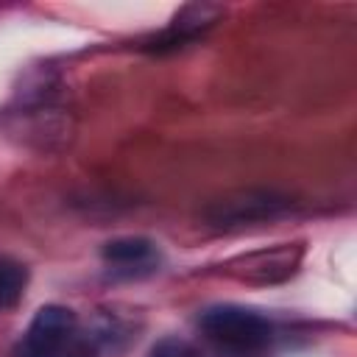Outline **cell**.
I'll return each mask as SVG.
<instances>
[{
  "instance_id": "6da1fadb",
  "label": "cell",
  "mask_w": 357,
  "mask_h": 357,
  "mask_svg": "<svg viewBox=\"0 0 357 357\" xmlns=\"http://www.w3.org/2000/svg\"><path fill=\"white\" fill-rule=\"evenodd\" d=\"M25 357H95L98 343L81 329L73 310L61 304L42 307L25 332Z\"/></svg>"
},
{
  "instance_id": "7a4b0ae2",
  "label": "cell",
  "mask_w": 357,
  "mask_h": 357,
  "mask_svg": "<svg viewBox=\"0 0 357 357\" xmlns=\"http://www.w3.org/2000/svg\"><path fill=\"white\" fill-rule=\"evenodd\" d=\"M201 329L215 346L234 351V354L262 351L273 337V326L265 315L248 307H237V304L209 307L201 315Z\"/></svg>"
},
{
  "instance_id": "3957f363",
  "label": "cell",
  "mask_w": 357,
  "mask_h": 357,
  "mask_svg": "<svg viewBox=\"0 0 357 357\" xmlns=\"http://www.w3.org/2000/svg\"><path fill=\"white\" fill-rule=\"evenodd\" d=\"M103 259L117 271H151L159 262V251L148 237H117L103 245Z\"/></svg>"
},
{
  "instance_id": "277c9868",
  "label": "cell",
  "mask_w": 357,
  "mask_h": 357,
  "mask_svg": "<svg viewBox=\"0 0 357 357\" xmlns=\"http://www.w3.org/2000/svg\"><path fill=\"white\" fill-rule=\"evenodd\" d=\"M25 268L11 262V259H0V310H8L20 301L22 290H25Z\"/></svg>"
},
{
  "instance_id": "5b68a950",
  "label": "cell",
  "mask_w": 357,
  "mask_h": 357,
  "mask_svg": "<svg viewBox=\"0 0 357 357\" xmlns=\"http://www.w3.org/2000/svg\"><path fill=\"white\" fill-rule=\"evenodd\" d=\"M148 357H198L184 340H178V337H165V340H159L153 349H151V354Z\"/></svg>"
}]
</instances>
